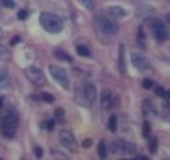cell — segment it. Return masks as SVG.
I'll return each instance as SVG.
<instances>
[{"label":"cell","instance_id":"6da1fadb","mask_svg":"<svg viewBox=\"0 0 170 160\" xmlns=\"http://www.w3.org/2000/svg\"><path fill=\"white\" fill-rule=\"evenodd\" d=\"M96 96H97V90H96L95 84L90 82H85L76 90L75 100L80 107L89 108L95 103Z\"/></svg>","mask_w":170,"mask_h":160},{"label":"cell","instance_id":"7a4b0ae2","mask_svg":"<svg viewBox=\"0 0 170 160\" xmlns=\"http://www.w3.org/2000/svg\"><path fill=\"white\" fill-rule=\"evenodd\" d=\"M19 125V115L15 108L7 111V114L0 120V132L6 137H13Z\"/></svg>","mask_w":170,"mask_h":160},{"label":"cell","instance_id":"3957f363","mask_svg":"<svg viewBox=\"0 0 170 160\" xmlns=\"http://www.w3.org/2000/svg\"><path fill=\"white\" fill-rule=\"evenodd\" d=\"M40 26L49 33H60L64 29V21L60 16L49 12H43L40 15Z\"/></svg>","mask_w":170,"mask_h":160},{"label":"cell","instance_id":"277c9868","mask_svg":"<svg viewBox=\"0 0 170 160\" xmlns=\"http://www.w3.org/2000/svg\"><path fill=\"white\" fill-rule=\"evenodd\" d=\"M110 151L116 155H124V156H130L135 154V146L133 143L125 142V140H114L110 144Z\"/></svg>","mask_w":170,"mask_h":160},{"label":"cell","instance_id":"5b68a950","mask_svg":"<svg viewBox=\"0 0 170 160\" xmlns=\"http://www.w3.org/2000/svg\"><path fill=\"white\" fill-rule=\"evenodd\" d=\"M49 73L52 76V79L64 90H69V78L66 75V72L61 67L57 65H49Z\"/></svg>","mask_w":170,"mask_h":160},{"label":"cell","instance_id":"8992f818","mask_svg":"<svg viewBox=\"0 0 170 160\" xmlns=\"http://www.w3.org/2000/svg\"><path fill=\"white\" fill-rule=\"evenodd\" d=\"M59 142H60V144L64 148L68 149L69 152H72V154L77 152V142H76L75 136H73V134L71 131L61 129L59 132Z\"/></svg>","mask_w":170,"mask_h":160},{"label":"cell","instance_id":"52a82bcc","mask_svg":"<svg viewBox=\"0 0 170 160\" xmlns=\"http://www.w3.org/2000/svg\"><path fill=\"white\" fill-rule=\"evenodd\" d=\"M24 73H25L27 79H28L31 83H33L35 85H39V87H41V85H45V75H44V72L40 70V68L35 67V65H29V67H27L25 70H24Z\"/></svg>","mask_w":170,"mask_h":160},{"label":"cell","instance_id":"ba28073f","mask_svg":"<svg viewBox=\"0 0 170 160\" xmlns=\"http://www.w3.org/2000/svg\"><path fill=\"white\" fill-rule=\"evenodd\" d=\"M96 24H97V27L104 32V33L114 35L118 31V24L116 23V21L110 20V19L105 18V16H98V18L96 19Z\"/></svg>","mask_w":170,"mask_h":160},{"label":"cell","instance_id":"9c48e42d","mask_svg":"<svg viewBox=\"0 0 170 160\" xmlns=\"http://www.w3.org/2000/svg\"><path fill=\"white\" fill-rule=\"evenodd\" d=\"M152 29H153L154 36H156V39L158 41L166 40V38H167V29H166V26L164 24V21H162V20H159V19L153 20Z\"/></svg>","mask_w":170,"mask_h":160},{"label":"cell","instance_id":"30bf717a","mask_svg":"<svg viewBox=\"0 0 170 160\" xmlns=\"http://www.w3.org/2000/svg\"><path fill=\"white\" fill-rule=\"evenodd\" d=\"M130 60H132V64L134 65V68H137L138 71H145L149 67V61L146 60V58L138 52H133L132 56H130Z\"/></svg>","mask_w":170,"mask_h":160},{"label":"cell","instance_id":"8fae6325","mask_svg":"<svg viewBox=\"0 0 170 160\" xmlns=\"http://www.w3.org/2000/svg\"><path fill=\"white\" fill-rule=\"evenodd\" d=\"M116 104V96L110 92L109 90H104L102 93H101V105L107 110L109 108H113Z\"/></svg>","mask_w":170,"mask_h":160},{"label":"cell","instance_id":"7c38bea8","mask_svg":"<svg viewBox=\"0 0 170 160\" xmlns=\"http://www.w3.org/2000/svg\"><path fill=\"white\" fill-rule=\"evenodd\" d=\"M118 70L124 76L126 73V64H125V46H120V52H118Z\"/></svg>","mask_w":170,"mask_h":160},{"label":"cell","instance_id":"4fadbf2b","mask_svg":"<svg viewBox=\"0 0 170 160\" xmlns=\"http://www.w3.org/2000/svg\"><path fill=\"white\" fill-rule=\"evenodd\" d=\"M108 14H109L110 16H113V18H116V19H120V18L126 16V11H125L122 7H120V6H110V7H108Z\"/></svg>","mask_w":170,"mask_h":160},{"label":"cell","instance_id":"5bb4252c","mask_svg":"<svg viewBox=\"0 0 170 160\" xmlns=\"http://www.w3.org/2000/svg\"><path fill=\"white\" fill-rule=\"evenodd\" d=\"M11 85V79L7 72V70L0 68V90H7Z\"/></svg>","mask_w":170,"mask_h":160},{"label":"cell","instance_id":"9a60e30c","mask_svg":"<svg viewBox=\"0 0 170 160\" xmlns=\"http://www.w3.org/2000/svg\"><path fill=\"white\" fill-rule=\"evenodd\" d=\"M55 56L61 61H72V58H71V56L63 50H56L55 51Z\"/></svg>","mask_w":170,"mask_h":160},{"label":"cell","instance_id":"2e32d148","mask_svg":"<svg viewBox=\"0 0 170 160\" xmlns=\"http://www.w3.org/2000/svg\"><path fill=\"white\" fill-rule=\"evenodd\" d=\"M97 154L98 156L101 157V159H105V157L108 156V151H107V146H105V143L101 140L100 143H98V147H97Z\"/></svg>","mask_w":170,"mask_h":160},{"label":"cell","instance_id":"e0dca14e","mask_svg":"<svg viewBox=\"0 0 170 160\" xmlns=\"http://www.w3.org/2000/svg\"><path fill=\"white\" fill-rule=\"evenodd\" d=\"M147 147H149V151L152 154H156L157 148H158V140H157L156 136H152L149 139V143H147Z\"/></svg>","mask_w":170,"mask_h":160},{"label":"cell","instance_id":"ac0fdd59","mask_svg":"<svg viewBox=\"0 0 170 160\" xmlns=\"http://www.w3.org/2000/svg\"><path fill=\"white\" fill-rule=\"evenodd\" d=\"M137 41H138V44L142 47V48H145V41H146V36H145V32H144V28H142V27H140V28H138V32H137Z\"/></svg>","mask_w":170,"mask_h":160},{"label":"cell","instance_id":"d6986e66","mask_svg":"<svg viewBox=\"0 0 170 160\" xmlns=\"http://www.w3.org/2000/svg\"><path fill=\"white\" fill-rule=\"evenodd\" d=\"M55 117L56 120H57L59 123H64L65 122V111H64V108L59 107L55 110Z\"/></svg>","mask_w":170,"mask_h":160},{"label":"cell","instance_id":"ffe728a7","mask_svg":"<svg viewBox=\"0 0 170 160\" xmlns=\"http://www.w3.org/2000/svg\"><path fill=\"white\" fill-rule=\"evenodd\" d=\"M108 128H109L110 132H116L117 131V116L116 115H112L108 120Z\"/></svg>","mask_w":170,"mask_h":160},{"label":"cell","instance_id":"44dd1931","mask_svg":"<svg viewBox=\"0 0 170 160\" xmlns=\"http://www.w3.org/2000/svg\"><path fill=\"white\" fill-rule=\"evenodd\" d=\"M76 51H77V53L81 58H89L90 56V51L85 46H77L76 47Z\"/></svg>","mask_w":170,"mask_h":160},{"label":"cell","instance_id":"7402d4cb","mask_svg":"<svg viewBox=\"0 0 170 160\" xmlns=\"http://www.w3.org/2000/svg\"><path fill=\"white\" fill-rule=\"evenodd\" d=\"M78 3L84 8H87L88 11H93L95 9V0H78Z\"/></svg>","mask_w":170,"mask_h":160},{"label":"cell","instance_id":"603a6c76","mask_svg":"<svg viewBox=\"0 0 170 160\" xmlns=\"http://www.w3.org/2000/svg\"><path fill=\"white\" fill-rule=\"evenodd\" d=\"M9 58H11L9 51L7 50L4 46H1V44H0V60H8Z\"/></svg>","mask_w":170,"mask_h":160},{"label":"cell","instance_id":"cb8c5ba5","mask_svg":"<svg viewBox=\"0 0 170 160\" xmlns=\"http://www.w3.org/2000/svg\"><path fill=\"white\" fill-rule=\"evenodd\" d=\"M150 132H152V125H150L149 122H144L142 124V134H144L145 137H149Z\"/></svg>","mask_w":170,"mask_h":160},{"label":"cell","instance_id":"d4e9b609","mask_svg":"<svg viewBox=\"0 0 170 160\" xmlns=\"http://www.w3.org/2000/svg\"><path fill=\"white\" fill-rule=\"evenodd\" d=\"M144 110L145 112H150V114H156V110L153 107V103L150 100H145L144 102Z\"/></svg>","mask_w":170,"mask_h":160},{"label":"cell","instance_id":"484cf974","mask_svg":"<svg viewBox=\"0 0 170 160\" xmlns=\"http://www.w3.org/2000/svg\"><path fill=\"white\" fill-rule=\"evenodd\" d=\"M55 124H56V122L53 119H49V120H47L44 124H41V127H44L47 129V131H53V128H55Z\"/></svg>","mask_w":170,"mask_h":160},{"label":"cell","instance_id":"4316f807","mask_svg":"<svg viewBox=\"0 0 170 160\" xmlns=\"http://www.w3.org/2000/svg\"><path fill=\"white\" fill-rule=\"evenodd\" d=\"M41 99H43L45 103H53L55 102V96H53L52 93H49V92H43L41 93Z\"/></svg>","mask_w":170,"mask_h":160},{"label":"cell","instance_id":"83f0119b","mask_svg":"<svg viewBox=\"0 0 170 160\" xmlns=\"http://www.w3.org/2000/svg\"><path fill=\"white\" fill-rule=\"evenodd\" d=\"M1 6L6 7V8H15L16 3L13 0H1Z\"/></svg>","mask_w":170,"mask_h":160},{"label":"cell","instance_id":"f1b7e54d","mask_svg":"<svg viewBox=\"0 0 170 160\" xmlns=\"http://www.w3.org/2000/svg\"><path fill=\"white\" fill-rule=\"evenodd\" d=\"M156 95L158 97H166V91L161 87V85H157L156 87Z\"/></svg>","mask_w":170,"mask_h":160},{"label":"cell","instance_id":"f546056e","mask_svg":"<svg viewBox=\"0 0 170 160\" xmlns=\"http://www.w3.org/2000/svg\"><path fill=\"white\" fill-rule=\"evenodd\" d=\"M27 18H28V11H27V9H20V11L18 12L19 20H25Z\"/></svg>","mask_w":170,"mask_h":160},{"label":"cell","instance_id":"4dcf8cb0","mask_svg":"<svg viewBox=\"0 0 170 160\" xmlns=\"http://www.w3.org/2000/svg\"><path fill=\"white\" fill-rule=\"evenodd\" d=\"M142 87H144L145 90H149V88L153 87V82L150 80V79H144V82H142Z\"/></svg>","mask_w":170,"mask_h":160},{"label":"cell","instance_id":"1f68e13d","mask_svg":"<svg viewBox=\"0 0 170 160\" xmlns=\"http://www.w3.org/2000/svg\"><path fill=\"white\" fill-rule=\"evenodd\" d=\"M20 40H21V38H20V36H18V35H16V36H13V38L11 39L9 44H11V46H16V44H19V43H20Z\"/></svg>","mask_w":170,"mask_h":160},{"label":"cell","instance_id":"d6a6232c","mask_svg":"<svg viewBox=\"0 0 170 160\" xmlns=\"http://www.w3.org/2000/svg\"><path fill=\"white\" fill-rule=\"evenodd\" d=\"M35 154H36V157H37V159L43 157V148H41V147H36V148H35Z\"/></svg>","mask_w":170,"mask_h":160},{"label":"cell","instance_id":"836d02e7","mask_svg":"<svg viewBox=\"0 0 170 160\" xmlns=\"http://www.w3.org/2000/svg\"><path fill=\"white\" fill-rule=\"evenodd\" d=\"M90 146H92V139H85L83 142V147H84V148H89Z\"/></svg>","mask_w":170,"mask_h":160},{"label":"cell","instance_id":"e575fe53","mask_svg":"<svg viewBox=\"0 0 170 160\" xmlns=\"http://www.w3.org/2000/svg\"><path fill=\"white\" fill-rule=\"evenodd\" d=\"M3 103H4V99L3 97H0V108L3 107Z\"/></svg>","mask_w":170,"mask_h":160},{"label":"cell","instance_id":"d590c367","mask_svg":"<svg viewBox=\"0 0 170 160\" xmlns=\"http://www.w3.org/2000/svg\"><path fill=\"white\" fill-rule=\"evenodd\" d=\"M1 38H3V29H1V27H0V40H1Z\"/></svg>","mask_w":170,"mask_h":160},{"label":"cell","instance_id":"8d00e7d4","mask_svg":"<svg viewBox=\"0 0 170 160\" xmlns=\"http://www.w3.org/2000/svg\"><path fill=\"white\" fill-rule=\"evenodd\" d=\"M166 97H167V99L170 100V90H169V91H167V92H166Z\"/></svg>","mask_w":170,"mask_h":160},{"label":"cell","instance_id":"74e56055","mask_svg":"<svg viewBox=\"0 0 170 160\" xmlns=\"http://www.w3.org/2000/svg\"><path fill=\"white\" fill-rule=\"evenodd\" d=\"M166 19H167V21L170 23V14H167V15H166Z\"/></svg>","mask_w":170,"mask_h":160}]
</instances>
